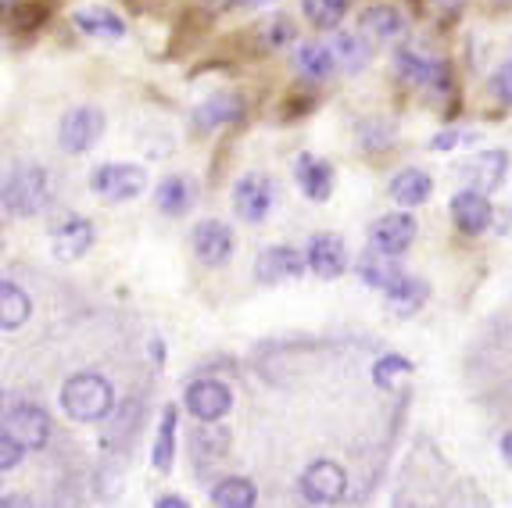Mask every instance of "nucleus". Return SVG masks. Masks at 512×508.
Segmentation results:
<instances>
[{"instance_id": "nucleus-1", "label": "nucleus", "mask_w": 512, "mask_h": 508, "mask_svg": "<svg viewBox=\"0 0 512 508\" xmlns=\"http://www.w3.org/2000/svg\"><path fill=\"white\" fill-rule=\"evenodd\" d=\"M51 172L36 165V161H22L8 176L0 179V204L4 212L18 215V219H33L51 204Z\"/></svg>"}, {"instance_id": "nucleus-2", "label": "nucleus", "mask_w": 512, "mask_h": 508, "mask_svg": "<svg viewBox=\"0 0 512 508\" xmlns=\"http://www.w3.org/2000/svg\"><path fill=\"white\" fill-rule=\"evenodd\" d=\"M115 408V387L101 373H76L61 387V412L72 423H104Z\"/></svg>"}, {"instance_id": "nucleus-3", "label": "nucleus", "mask_w": 512, "mask_h": 508, "mask_svg": "<svg viewBox=\"0 0 512 508\" xmlns=\"http://www.w3.org/2000/svg\"><path fill=\"white\" fill-rule=\"evenodd\" d=\"M90 190L108 204L133 201L147 190V172L140 165H129V161H111V165L90 172Z\"/></svg>"}, {"instance_id": "nucleus-4", "label": "nucleus", "mask_w": 512, "mask_h": 508, "mask_svg": "<svg viewBox=\"0 0 512 508\" xmlns=\"http://www.w3.org/2000/svg\"><path fill=\"white\" fill-rule=\"evenodd\" d=\"M4 433H11L26 451H40V448H47V441H51L54 423L43 405L18 401V405H11L8 415H4Z\"/></svg>"}, {"instance_id": "nucleus-5", "label": "nucleus", "mask_w": 512, "mask_h": 508, "mask_svg": "<svg viewBox=\"0 0 512 508\" xmlns=\"http://www.w3.org/2000/svg\"><path fill=\"white\" fill-rule=\"evenodd\" d=\"M104 136V111L94 104H83V108H72L58 129V144L61 151L69 154H86L90 147Z\"/></svg>"}, {"instance_id": "nucleus-6", "label": "nucleus", "mask_w": 512, "mask_h": 508, "mask_svg": "<svg viewBox=\"0 0 512 508\" xmlns=\"http://www.w3.org/2000/svg\"><path fill=\"white\" fill-rule=\"evenodd\" d=\"M301 494H305L308 505H337L348 494V473L337 462L319 458L301 473Z\"/></svg>"}, {"instance_id": "nucleus-7", "label": "nucleus", "mask_w": 512, "mask_h": 508, "mask_svg": "<svg viewBox=\"0 0 512 508\" xmlns=\"http://www.w3.org/2000/svg\"><path fill=\"white\" fill-rule=\"evenodd\" d=\"M273 201H276V183L269 176H262V172L240 176L237 187H233V212H237L244 222H251V226L265 222Z\"/></svg>"}, {"instance_id": "nucleus-8", "label": "nucleus", "mask_w": 512, "mask_h": 508, "mask_svg": "<svg viewBox=\"0 0 512 508\" xmlns=\"http://www.w3.org/2000/svg\"><path fill=\"white\" fill-rule=\"evenodd\" d=\"M416 233H419L416 215L391 212V215H384V219H376L373 226H369V247H373V251H380V254H391V258H398V254H405L412 247Z\"/></svg>"}, {"instance_id": "nucleus-9", "label": "nucleus", "mask_w": 512, "mask_h": 508, "mask_svg": "<svg viewBox=\"0 0 512 508\" xmlns=\"http://www.w3.org/2000/svg\"><path fill=\"white\" fill-rule=\"evenodd\" d=\"M233 394L222 380H194L187 387V412L194 415L197 423L215 426L222 423V415H230Z\"/></svg>"}, {"instance_id": "nucleus-10", "label": "nucleus", "mask_w": 512, "mask_h": 508, "mask_svg": "<svg viewBox=\"0 0 512 508\" xmlns=\"http://www.w3.org/2000/svg\"><path fill=\"white\" fill-rule=\"evenodd\" d=\"M398 76L412 86V90H430V94H448L452 90V79H448V65L427 58L419 51H402L398 54Z\"/></svg>"}, {"instance_id": "nucleus-11", "label": "nucleus", "mask_w": 512, "mask_h": 508, "mask_svg": "<svg viewBox=\"0 0 512 508\" xmlns=\"http://www.w3.org/2000/svg\"><path fill=\"white\" fill-rule=\"evenodd\" d=\"M190 244H194L197 262L208 265V269H222V265L230 262L233 254V233L226 222L219 219H205L197 222L194 233H190Z\"/></svg>"}, {"instance_id": "nucleus-12", "label": "nucleus", "mask_w": 512, "mask_h": 508, "mask_svg": "<svg viewBox=\"0 0 512 508\" xmlns=\"http://www.w3.org/2000/svg\"><path fill=\"white\" fill-rule=\"evenodd\" d=\"M94 237L97 229L90 219H83V215H69L65 222H58L51 233V251L58 262H79L90 247H94Z\"/></svg>"}, {"instance_id": "nucleus-13", "label": "nucleus", "mask_w": 512, "mask_h": 508, "mask_svg": "<svg viewBox=\"0 0 512 508\" xmlns=\"http://www.w3.org/2000/svg\"><path fill=\"white\" fill-rule=\"evenodd\" d=\"M301 272H305V254L294 251V247H265L262 254L255 258V280L258 283H287V280H298Z\"/></svg>"}, {"instance_id": "nucleus-14", "label": "nucleus", "mask_w": 512, "mask_h": 508, "mask_svg": "<svg viewBox=\"0 0 512 508\" xmlns=\"http://www.w3.org/2000/svg\"><path fill=\"white\" fill-rule=\"evenodd\" d=\"M240 115H244V101H240L237 94H215V97H205V101L194 108V129L201 136L215 133V129L222 126H233V122H240Z\"/></svg>"}, {"instance_id": "nucleus-15", "label": "nucleus", "mask_w": 512, "mask_h": 508, "mask_svg": "<svg viewBox=\"0 0 512 508\" xmlns=\"http://www.w3.org/2000/svg\"><path fill=\"white\" fill-rule=\"evenodd\" d=\"M452 219L455 226L462 229V233H470V237H477V233H484L487 226H491V219H495V208H491V201H487V194H480V190H459V194L452 197Z\"/></svg>"}, {"instance_id": "nucleus-16", "label": "nucleus", "mask_w": 512, "mask_h": 508, "mask_svg": "<svg viewBox=\"0 0 512 508\" xmlns=\"http://www.w3.org/2000/svg\"><path fill=\"white\" fill-rule=\"evenodd\" d=\"M305 262L312 265V272L323 276V280H337V276H344V269H348V247H344V240L337 237V233H319V237H312Z\"/></svg>"}, {"instance_id": "nucleus-17", "label": "nucleus", "mask_w": 512, "mask_h": 508, "mask_svg": "<svg viewBox=\"0 0 512 508\" xmlns=\"http://www.w3.org/2000/svg\"><path fill=\"white\" fill-rule=\"evenodd\" d=\"M294 179H298L301 194L308 201H326L333 194V165L316 154H301L298 165H294Z\"/></svg>"}, {"instance_id": "nucleus-18", "label": "nucleus", "mask_w": 512, "mask_h": 508, "mask_svg": "<svg viewBox=\"0 0 512 508\" xmlns=\"http://www.w3.org/2000/svg\"><path fill=\"white\" fill-rule=\"evenodd\" d=\"M384 297H387V308H391V312L398 315V319H412V315H416L419 308H423L430 301V283L405 272L402 280L394 283V287L387 290Z\"/></svg>"}, {"instance_id": "nucleus-19", "label": "nucleus", "mask_w": 512, "mask_h": 508, "mask_svg": "<svg viewBox=\"0 0 512 508\" xmlns=\"http://www.w3.org/2000/svg\"><path fill=\"white\" fill-rule=\"evenodd\" d=\"M197 201V187L190 176H169L158 183V190H154V204H158V212L172 215V219H180V215H187L190 208H194Z\"/></svg>"}, {"instance_id": "nucleus-20", "label": "nucleus", "mask_w": 512, "mask_h": 508, "mask_svg": "<svg viewBox=\"0 0 512 508\" xmlns=\"http://www.w3.org/2000/svg\"><path fill=\"white\" fill-rule=\"evenodd\" d=\"M176 430H180V408L165 405L162 423H158V433H154V444H151L154 473H172V462H176Z\"/></svg>"}, {"instance_id": "nucleus-21", "label": "nucleus", "mask_w": 512, "mask_h": 508, "mask_svg": "<svg viewBox=\"0 0 512 508\" xmlns=\"http://www.w3.org/2000/svg\"><path fill=\"white\" fill-rule=\"evenodd\" d=\"M355 272H359V280L366 283V287H373V290H391L394 283L402 280L405 276V269L398 262H394L391 254H380V251H373L369 247L366 254L359 258V265H355Z\"/></svg>"}, {"instance_id": "nucleus-22", "label": "nucleus", "mask_w": 512, "mask_h": 508, "mask_svg": "<svg viewBox=\"0 0 512 508\" xmlns=\"http://www.w3.org/2000/svg\"><path fill=\"white\" fill-rule=\"evenodd\" d=\"M29 315H33V301H29L26 290L11 280H0V330L4 333L22 330L29 322Z\"/></svg>"}, {"instance_id": "nucleus-23", "label": "nucleus", "mask_w": 512, "mask_h": 508, "mask_svg": "<svg viewBox=\"0 0 512 508\" xmlns=\"http://www.w3.org/2000/svg\"><path fill=\"white\" fill-rule=\"evenodd\" d=\"M430 194H434V179L423 169H402L391 179V197L402 208H419V204L430 201Z\"/></svg>"}, {"instance_id": "nucleus-24", "label": "nucleus", "mask_w": 512, "mask_h": 508, "mask_svg": "<svg viewBox=\"0 0 512 508\" xmlns=\"http://www.w3.org/2000/svg\"><path fill=\"white\" fill-rule=\"evenodd\" d=\"M330 51H333V61H337L344 72H351V76L366 72L369 61H373V47L366 43V36H355V33L333 36Z\"/></svg>"}, {"instance_id": "nucleus-25", "label": "nucleus", "mask_w": 512, "mask_h": 508, "mask_svg": "<svg viewBox=\"0 0 512 508\" xmlns=\"http://www.w3.org/2000/svg\"><path fill=\"white\" fill-rule=\"evenodd\" d=\"M505 169H509V154H505V151L477 154V158L466 165L473 190H480V194H491V190H498V183L505 179Z\"/></svg>"}, {"instance_id": "nucleus-26", "label": "nucleus", "mask_w": 512, "mask_h": 508, "mask_svg": "<svg viewBox=\"0 0 512 508\" xmlns=\"http://www.w3.org/2000/svg\"><path fill=\"white\" fill-rule=\"evenodd\" d=\"M76 29L94 40H122L126 36V22L108 8H83L76 11Z\"/></svg>"}, {"instance_id": "nucleus-27", "label": "nucleus", "mask_w": 512, "mask_h": 508, "mask_svg": "<svg viewBox=\"0 0 512 508\" xmlns=\"http://www.w3.org/2000/svg\"><path fill=\"white\" fill-rule=\"evenodd\" d=\"M212 505H219V508H255L258 505L255 483L244 480V476H226V480L212 487Z\"/></svg>"}, {"instance_id": "nucleus-28", "label": "nucleus", "mask_w": 512, "mask_h": 508, "mask_svg": "<svg viewBox=\"0 0 512 508\" xmlns=\"http://www.w3.org/2000/svg\"><path fill=\"white\" fill-rule=\"evenodd\" d=\"M298 68L308 79H330L337 72L330 43H301L298 47Z\"/></svg>"}, {"instance_id": "nucleus-29", "label": "nucleus", "mask_w": 512, "mask_h": 508, "mask_svg": "<svg viewBox=\"0 0 512 508\" xmlns=\"http://www.w3.org/2000/svg\"><path fill=\"white\" fill-rule=\"evenodd\" d=\"M405 29V18L398 15V8H369L362 15V36L373 40H394Z\"/></svg>"}, {"instance_id": "nucleus-30", "label": "nucleus", "mask_w": 512, "mask_h": 508, "mask_svg": "<svg viewBox=\"0 0 512 508\" xmlns=\"http://www.w3.org/2000/svg\"><path fill=\"white\" fill-rule=\"evenodd\" d=\"M301 11L316 29H337L348 15V0H301Z\"/></svg>"}, {"instance_id": "nucleus-31", "label": "nucleus", "mask_w": 512, "mask_h": 508, "mask_svg": "<svg viewBox=\"0 0 512 508\" xmlns=\"http://www.w3.org/2000/svg\"><path fill=\"white\" fill-rule=\"evenodd\" d=\"M51 15V4H40V0H26V4H11L8 11V29L11 33H33L47 22Z\"/></svg>"}, {"instance_id": "nucleus-32", "label": "nucleus", "mask_w": 512, "mask_h": 508, "mask_svg": "<svg viewBox=\"0 0 512 508\" xmlns=\"http://www.w3.org/2000/svg\"><path fill=\"white\" fill-rule=\"evenodd\" d=\"M405 376H412V362L402 355H384V358H376L373 365V383L380 390H394L398 383L405 380Z\"/></svg>"}, {"instance_id": "nucleus-33", "label": "nucleus", "mask_w": 512, "mask_h": 508, "mask_svg": "<svg viewBox=\"0 0 512 508\" xmlns=\"http://www.w3.org/2000/svg\"><path fill=\"white\" fill-rule=\"evenodd\" d=\"M22 458H26V448H22V444L11 437V433L0 430V473H11V469L22 462Z\"/></svg>"}, {"instance_id": "nucleus-34", "label": "nucleus", "mask_w": 512, "mask_h": 508, "mask_svg": "<svg viewBox=\"0 0 512 508\" xmlns=\"http://www.w3.org/2000/svg\"><path fill=\"white\" fill-rule=\"evenodd\" d=\"M495 86H498V94H502V101H505V104H512V58L505 61L502 68H498Z\"/></svg>"}, {"instance_id": "nucleus-35", "label": "nucleus", "mask_w": 512, "mask_h": 508, "mask_svg": "<svg viewBox=\"0 0 512 508\" xmlns=\"http://www.w3.org/2000/svg\"><path fill=\"white\" fill-rule=\"evenodd\" d=\"M455 144H459V133H455V129H444V133H437L434 140H430V151H452Z\"/></svg>"}, {"instance_id": "nucleus-36", "label": "nucleus", "mask_w": 512, "mask_h": 508, "mask_svg": "<svg viewBox=\"0 0 512 508\" xmlns=\"http://www.w3.org/2000/svg\"><path fill=\"white\" fill-rule=\"evenodd\" d=\"M154 505H158V508H187L190 501L183 498V494H165V498H158Z\"/></svg>"}, {"instance_id": "nucleus-37", "label": "nucleus", "mask_w": 512, "mask_h": 508, "mask_svg": "<svg viewBox=\"0 0 512 508\" xmlns=\"http://www.w3.org/2000/svg\"><path fill=\"white\" fill-rule=\"evenodd\" d=\"M8 505H29V501L22 498V494H4V498H0V508H8Z\"/></svg>"}, {"instance_id": "nucleus-38", "label": "nucleus", "mask_w": 512, "mask_h": 508, "mask_svg": "<svg viewBox=\"0 0 512 508\" xmlns=\"http://www.w3.org/2000/svg\"><path fill=\"white\" fill-rule=\"evenodd\" d=\"M502 455H505V462H509V466H512V430L502 437Z\"/></svg>"}, {"instance_id": "nucleus-39", "label": "nucleus", "mask_w": 512, "mask_h": 508, "mask_svg": "<svg viewBox=\"0 0 512 508\" xmlns=\"http://www.w3.org/2000/svg\"><path fill=\"white\" fill-rule=\"evenodd\" d=\"M437 4H441V8H448V11H462V4H466V0H437Z\"/></svg>"}, {"instance_id": "nucleus-40", "label": "nucleus", "mask_w": 512, "mask_h": 508, "mask_svg": "<svg viewBox=\"0 0 512 508\" xmlns=\"http://www.w3.org/2000/svg\"><path fill=\"white\" fill-rule=\"evenodd\" d=\"M0 412H4V394H0Z\"/></svg>"}, {"instance_id": "nucleus-41", "label": "nucleus", "mask_w": 512, "mask_h": 508, "mask_svg": "<svg viewBox=\"0 0 512 508\" xmlns=\"http://www.w3.org/2000/svg\"><path fill=\"white\" fill-rule=\"evenodd\" d=\"M0 212H4V204H0Z\"/></svg>"}]
</instances>
